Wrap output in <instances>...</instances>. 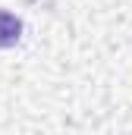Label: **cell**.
I'll list each match as a JSON object with an SVG mask.
<instances>
[{
  "mask_svg": "<svg viewBox=\"0 0 132 135\" xmlns=\"http://www.w3.org/2000/svg\"><path fill=\"white\" fill-rule=\"evenodd\" d=\"M22 38V19L10 9H0V50L16 47Z\"/></svg>",
  "mask_w": 132,
  "mask_h": 135,
  "instance_id": "1",
  "label": "cell"
}]
</instances>
